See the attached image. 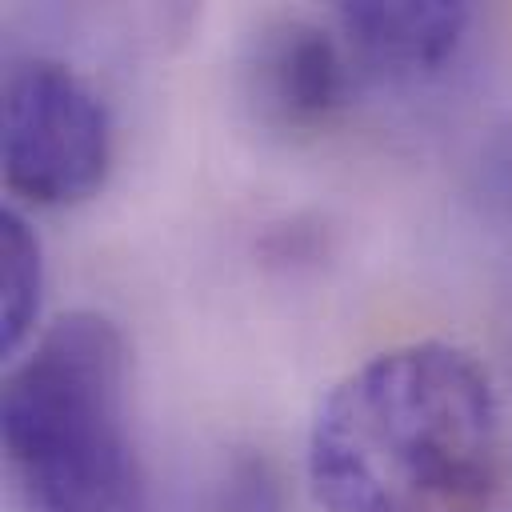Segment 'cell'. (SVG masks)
<instances>
[{
  "label": "cell",
  "instance_id": "obj_1",
  "mask_svg": "<svg viewBox=\"0 0 512 512\" xmlns=\"http://www.w3.org/2000/svg\"><path fill=\"white\" fill-rule=\"evenodd\" d=\"M500 480V400L460 344H392L316 404L308 484L324 512H488Z\"/></svg>",
  "mask_w": 512,
  "mask_h": 512
},
{
  "label": "cell",
  "instance_id": "obj_3",
  "mask_svg": "<svg viewBox=\"0 0 512 512\" xmlns=\"http://www.w3.org/2000/svg\"><path fill=\"white\" fill-rule=\"evenodd\" d=\"M4 184L28 204L68 208L96 196L112 168V120L104 100L60 60H20L0 108Z\"/></svg>",
  "mask_w": 512,
  "mask_h": 512
},
{
  "label": "cell",
  "instance_id": "obj_5",
  "mask_svg": "<svg viewBox=\"0 0 512 512\" xmlns=\"http://www.w3.org/2000/svg\"><path fill=\"white\" fill-rule=\"evenodd\" d=\"M336 28L356 64L376 76H428L440 72L468 32V4H336Z\"/></svg>",
  "mask_w": 512,
  "mask_h": 512
},
{
  "label": "cell",
  "instance_id": "obj_7",
  "mask_svg": "<svg viewBox=\"0 0 512 512\" xmlns=\"http://www.w3.org/2000/svg\"><path fill=\"white\" fill-rule=\"evenodd\" d=\"M208 512H284V488L264 452H236L216 480Z\"/></svg>",
  "mask_w": 512,
  "mask_h": 512
},
{
  "label": "cell",
  "instance_id": "obj_6",
  "mask_svg": "<svg viewBox=\"0 0 512 512\" xmlns=\"http://www.w3.org/2000/svg\"><path fill=\"white\" fill-rule=\"evenodd\" d=\"M44 296V252L16 208L0 216V348L16 356L36 328Z\"/></svg>",
  "mask_w": 512,
  "mask_h": 512
},
{
  "label": "cell",
  "instance_id": "obj_2",
  "mask_svg": "<svg viewBox=\"0 0 512 512\" xmlns=\"http://www.w3.org/2000/svg\"><path fill=\"white\" fill-rule=\"evenodd\" d=\"M128 348L100 312H68L8 372L4 452L36 512H148L128 436Z\"/></svg>",
  "mask_w": 512,
  "mask_h": 512
},
{
  "label": "cell",
  "instance_id": "obj_4",
  "mask_svg": "<svg viewBox=\"0 0 512 512\" xmlns=\"http://www.w3.org/2000/svg\"><path fill=\"white\" fill-rule=\"evenodd\" d=\"M352 52L312 20H272L248 52V96L288 132H316L340 116L352 92Z\"/></svg>",
  "mask_w": 512,
  "mask_h": 512
}]
</instances>
